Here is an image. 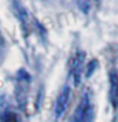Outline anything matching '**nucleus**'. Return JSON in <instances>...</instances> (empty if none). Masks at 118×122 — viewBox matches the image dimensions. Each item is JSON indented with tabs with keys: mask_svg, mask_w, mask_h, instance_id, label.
<instances>
[{
	"mask_svg": "<svg viewBox=\"0 0 118 122\" xmlns=\"http://www.w3.org/2000/svg\"><path fill=\"white\" fill-rule=\"evenodd\" d=\"M69 89H65V92H63L61 96H59V99H58V108H56V115H61L65 108H66V104H67V100H69Z\"/></svg>",
	"mask_w": 118,
	"mask_h": 122,
	"instance_id": "nucleus-1",
	"label": "nucleus"
}]
</instances>
